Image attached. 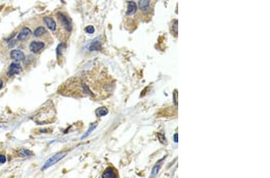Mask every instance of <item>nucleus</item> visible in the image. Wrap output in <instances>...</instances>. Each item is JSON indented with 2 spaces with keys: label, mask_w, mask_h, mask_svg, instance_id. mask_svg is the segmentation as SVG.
<instances>
[{
  "label": "nucleus",
  "mask_w": 270,
  "mask_h": 178,
  "mask_svg": "<svg viewBox=\"0 0 270 178\" xmlns=\"http://www.w3.org/2000/svg\"><path fill=\"white\" fill-rule=\"evenodd\" d=\"M67 154L66 152H61L56 154L55 155L50 157V158H49V159L46 161V163H44V165L41 167V170L43 171V170H46V169L49 168L55 164L56 163H58L59 161H61V160H63V158L66 156Z\"/></svg>",
  "instance_id": "nucleus-1"
},
{
  "label": "nucleus",
  "mask_w": 270,
  "mask_h": 178,
  "mask_svg": "<svg viewBox=\"0 0 270 178\" xmlns=\"http://www.w3.org/2000/svg\"><path fill=\"white\" fill-rule=\"evenodd\" d=\"M57 17L58 19V20H60L62 25H63V26L66 28V29L67 31L70 32L72 30V26L71 24L70 20L68 19L66 15L63 14V13L58 12L57 13Z\"/></svg>",
  "instance_id": "nucleus-2"
},
{
  "label": "nucleus",
  "mask_w": 270,
  "mask_h": 178,
  "mask_svg": "<svg viewBox=\"0 0 270 178\" xmlns=\"http://www.w3.org/2000/svg\"><path fill=\"white\" fill-rule=\"evenodd\" d=\"M22 67L20 64L17 62L12 63L10 64L9 70L7 72V76L8 77H11L13 76L19 75L22 72Z\"/></svg>",
  "instance_id": "nucleus-3"
},
{
  "label": "nucleus",
  "mask_w": 270,
  "mask_h": 178,
  "mask_svg": "<svg viewBox=\"0 0 270 178\" xmlns=\"http://www.w3.org/2000/svg\"><path fill=\"white\" fill-rule=\"evenodd\" d=\"M10 58L16 62H20L24 60L25 56L21 50H13L10 52Z\"/></svg>",
  "instance_id": "nucleus-4"
},
{
  "label": "nucleus",
  "mask_w": 270,
  "mask_h": 178,
  "mask_svg": "<svg viewBox=\"0 0 270 178\" xmlns=\"http://www.w3.org/2000/svg\"><path fill=\"white\" fill-rule=\"evenodd\" d=\"M44 44L41 41H32L29 44V50L33 53H38L43 48Z\"/></svg>",
  "instance_id": "nucleus-5"
},
{
  "label": "nucleus",
  "mask_w": 270,
  "mask_h": 178,
  "mask_svg": "<svg viewBox=\"0 0 270 178\" xmlns=\"http://www.w3.org/2000/svg\"><path fill=\"white\" fill-rule=\"evenodd\" d=\"M31 29L27 27H24L22 29L21 31L19 32L17 38L19 40H25L31 35Z\"/></svg>",
  "instance_id": "nucleus-6"
},
{
  "label": "nucleus",
  "mask_w": 270,
  "mask_h": 178,
  "mask_svg": "<svg viewBox=\"0 0 270 178\" xmlns=\"http://www.w3.org/2000/svg\"><path fill=\"white\" fill-rule=\"evenodd\" d=\"M44 22L46 25L47 27L51 31H55L57 28V24L52 18L49 17H44L43 19Z\"/></svg>",
  "instance_id": "nucleus-7"
},
{
  "label": "nucleus",
  "mask_w": 270,
  "mask_h": 178,
  "mask_svg": "<svg viewBox=\"0 0 270 178\" xmlns=\"http://www.w3.org/2000/svg\"><path fill=\"white\" fill-rule=\"evenodd\" d=\"M137 5L134 1H130L127 2V10L126 12L127 15H132L136 12Z\"/></svg>",
  "instance_id": "nucleus-8"
},
{
  "label": "nucleus",
  "mask_w": 270,
  "mask_h": 178,
  "mask_svg": "<svg viewBox=\"0 0 270 178\" xmlns=\"http://www.w3.org/2000/svg\"><path fill=\"white\" fill-rule=\"evenodd\" d=\"M102 178H117V175L115 173V170L112 167H108L102 175Z\"/></svg>",
  "instance_id": "nucleus-9"
},
{
  "label": "nucleus",
  "mask_w": 270,
  "mask_h": 178,
  "mask_svg": "<svg viewBox=\"0 0 270 178\" xmlns=\"http://www.w3.org/2000/svg\"><path fill=\"white\" fill-rule=\"evenodd\" d=\"M150 1L149 0H139V7L142 11H146L149 8Z\"/></svg>",
  "instance_id": "nucleus-10"
},
{
  "label": "nucleus",
  "mask_w": 270,
  "mask_h": 178,
  "mask_svg": "<svg viewBox=\"0 0 270 178\" xmlns=\"http://www.w3.org/2000/svg\"><path fill=\"white\" fill-rule=\"evenodd\" d=\"M46 32V29L44 27H43V26H39V27L37 28L36 29H35L34 32V35L35 37H41V35L44 34Z\"/></svg>",
  "instance_id": "nucleus-11"
},
{
  "label": "nucleus",
  "mask_w": 270,
  "mask_h": 178,
  "mask_svg": "<svg viewBox=\"0 0 270 178\" xmlns=\"http://www.w3.org/2000/svg\"><path fill=\"white\" fill-rule=\"evenodd\" d=\"M108 113V110L105 107H101L98 108L96 111V114L97 117L103 116L106 115Z\"/></svg>",
  "instance_id": "nucleus-12"
},
{
  "label": "nucleus",
  "mask_w": 270,
  "mask_h": 178,
  "mask_svg": "<svg viewBox=\"0 0 270 178\" xmlns=\"http://www.w3.org/2000/svg\"><path fill=\"white\" fill-rule=\"evenodd\" d=\"M18 155L20 157L25 158V157L31 156V155H32V152H31L30 151L28 150V149H20V150L18 151Z\"/></svg>",
  "instance_id": "nucleus-13"
},
{
  "label": "nucleus",
  "mask_w": 270,
  "mask_h": 178,
  "mask_svg": "<svg viewBox=\"0 0 270 178\" xmlns=\"http://www.w3.org/2000/svg\"><path fill=\"white\" fill-rule=\"evenodd\" d=\"M101 48L100 43L98 41H96L92 43L91 45L89 47V49L91 51H97L99 50Z\"/></svg>",
  "instance_id": "nucleus-14"
},
{
  "label": "nucleus",
  "mask_w": 270,
  "mask_h": 178,
  "mask_svg": "<svg viewBox=\"0 0 270 178\" xmlns=\"http://www.w3.org/2000/svg\"><path fill=\"white\" fill-rule=\"evenodd\" d=\"M66 48V45L64 43H61L57 46V53L58 56L61 55L63 50Z\"/></svg>",
  "instance_id": "nucleus-15"
},
{
  "label": "nucleus",
  "mask_w": 270,
  "mask_h": 178,
  "mask_svg": "<svg viewBox=\"0 0 270 178\" xmlns=\"http://www.w3.org/2000/svg\"><path fill=\"white\" fill-rule=\"evenodd\" d=\"M96 125H94L91 126V127H90V128L88 129V130L87 131V132H86L85 134H84L82 137H81V139L83 140V139H85L86 137H88L89 135H90L92 133V132L94 131V130L95 128H96Z\"/></svg>",
  "instance_id": "nucleus-16"
},
{
  "label": "nucleus",
  "mask_w": 270,
  "mask_h": 178,
  "mask_svg": "<svg viewBox=\"0 0 270 178\" xmlns=\"http://www.w3.org/2000/svg\"><path fill=\"white\" fill-rule=\"evenodd\" d=\"M160 167V166L158 165V164H157V165H155V166H154L153 169H152V172H151V177H152V176H156V175H157V173H158V170H159Z\"/></svg>",
  "instance_id": "nucleus-17"
},
{
  "label": "nucleus",
  "mask_w": 270,
  "mask_h": 178,
  "mask_svg": "<svg viewBox=\"0 0 270 178\" xmlns=\"http://www.w3.org/2000/svg\"><path fill=\"white\" fill-rule=\"evenodd\" d=\"M85 31L88 34H93L95 32V29L94 26L92 25H89L85 28Z\"/></svg>",
  "instance_id": "nucleus-18"
},
{
  "label": "nucleus",
  "mask_w": 270,
  "mask_h": 178,
  "mask_svg": "<svg viewBox=\"0 0 270 178\" xmlns=\"http://www.w3.org/2000/svg\"><path fill=\"white\" fill-rule=\"evenodd\" d=\"M6 162V157L4 155H0V163L4 164Z\"/></svg>",
  "instance_id": "nucleus-19"
},
{
  "label": "nucleus",
  "mask_w": 270,
  "mask_h": 178,
  "mask_svg": "<svg viewBox=\"0 0 270 178\" xmlns=\"http://www.w3.org/2000/svg\"><path fill=\"white\" fill-rule=\"evenodd\" d=\"M15 43H16V40H13L10 41L9 44H8V46H9L10 47H13L14 45H15Z\"/></svg>",
  "instance_id": "nucleus-20"
},
{
  "label": "nucleus",
  "mask_w": 270,
  "mask_h": 178,
  "mask_svg": "<svg viewBox=\"0 0 270 178\" xmlns=\"http://www.w3.org/2000/svg\"><path fill=\"white\" fill-rule=\"evenodd\" d=\"M174 141L175 143L178 142V134H175L174 136Z\"/></svg>",
  "instance_id": "nucleus-21"
},
{
  "label": "nucleus",
  "mask_w": 270,
  "mask_h": 178,
  "mask_svg": "<svg viewBox=\"0 0 270 178\" xmlns=\"http://www.w3.org/2000/svg\"><path fill=\"white\" fill-rule=\"evenodd\" d=\"M2 86H3V82H2V81H1V80H0V90L2 89Z\"/></svg>",
  "instance_id": "nucleus-22"
}]
</instances>
